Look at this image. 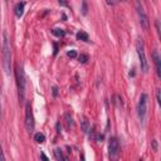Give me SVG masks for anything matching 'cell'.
<instances>
[{"label": "cell", "instance_id": "cell-1", "mask_svg": "<svg viewBox=\"0 0 161 161\" xmlns=\"http://www.w3.org/2000/svg\"><path fill=\"white\" fill-rule=\"evenodd\" d=\"M3 67L6 76L11 73V47H10V39L8 32L3 33Z\"/></svg>", "mask_w": 161, "mask_h": 161}, {"label": "cell", "instance_id": "cell-2", "mask_svg": "<svg viewBox=\"0 0 161 161\" xmlns=\"http://www.w3.org/2000/svg\"><path fill=\"white\" fill-rule=\"evenodd\" d=\"M17 83H18V92H19V102L23 103L25 101V87H26V80L25 74L22 65L17 67Z\"/></svg>", "mask_w": 161, "mask_h": 161}, {"label": "cell", "instance_id": "cell-3", "mask_svg": "<svg viewBox=\"0 0 161 161\" xmlns=\"http://www.w3.org/2000/svg\"><path fill=\"white\" fill-rule=\"evenodd\" d=\"M136 50H137V56H139V61H140V67L141 71L143 73L149 72V62H147L146 54H145V43L141 38H137L136 42Z\"/></svg>", "mask_w": 161, "mask_h": 161}, {"label": "cell", "instance_id": "cell-4", "mask_svg": "<svg viewBox=\"0 0 161 161\" xmlns=\"http://www.w3.org/2000/svg\"><path fill=\"white\" fill-rule=\"evenodd\" d=\"M147 103H149V96L146 93H142L137 103V115L142 125H145L146 116H147Z\"/></svg>", "mask_w": 161, "mask_h": 161}, {"label": "cell", "instance_id": "cell-5", "mask_svg": "<svg viewBox=\"0 0 161 161\" xmlns=\"http://www.w3.org/2000/svg\"><path fill=\"white\" fill-rule=\"evenodd\" d=\"M34 116H33V111H32V106L30 102H26L25 104V128L29 133H32L34 131Z\"/></svg>", "mask_w": 161, "mask_h": 161}, {"label": "cell", "instance_id": "cell-6", "mask_svg": "<svg viewBox=\"0 0 161 161\" xmlns=\"http://www.w3.org/2000/svg\"><path fill=\"white\" fill-rule=\"evenodd\" d=\"M136 9H137V14H139V18H140V24H141V26H142L145 30H147V29H149L150 22H149V18H147V15H146V13H145V10H143V6H142V4H141L140 0H136Z\"/></svg>", "mask_w": 161, "mask_h": 161}, {"label": "cell", "instance_id": "cell-7", "mask_svg": "<svg viewBox=\"0 0 161 161\" xmlns=\"http://www.w3.org/2000/svg\"><path fill=\"white\" fill-rule=\"evenodd\" d=\"M120 155V145L116 137H111L108 140V156L112 160H116Z\"/></svg>", "mask_w": 161, "mask_h": 161}, {"label": "cell", "instance_id": "cell-8", "mask_svg": "<svg viewBox=\"0 0 161 161\" xmlns=\"http://www.w3.org/2000/svg\"><path fill=\"white\" fill-rule=\"evenodd\" d=\"M152 59H154V63H155L156 74H157V77L160 78V77H161V59H160V56H159V52H157V50H154V52H152Z\"/></svg>", "mask_w": 161, "mask_h": 161}, {"label": "cell", "instance_id": "cell-9", "mask_svg": "<svg viewBox=\"0 0 161 161\" xmlns=\"http://www.w3.org/2000/svg\"><path fill=\"white\" fill-rule=\"evenodd\" d=\"M80 127H82V131L84 133H88L89 130H91V122L88 121V118L86 116H82L80 117Z\"/></svg>", "mask_w": 161, "mask_h": 161}, {"label": "cell", "instance_id": "cell-10", "mask_svg": "<svg viewBox=\"0 0 161 161\" xmlns=\"http://www.w3.org/2000/svg\"><path fill=\"white\" fill-rule=\"evenodd\" d=\"M24 6H25V3H24V2H20V3H18V4L15 5L14 11H15V15H17L18 18H22V17H23V14H24Z\"/></svg>", "mask_w": 161, "mask_h": 161}, {"label": "cell", "instance_id": "cell-11", "mask_svg": "<svg viewBox=\"0 0 161 161\" xmlns=\"http://www.w3.org/2000/svg\"><path fill=\"white\" fill-rule=\"evenodd\" d=\"M64 120H65V125H67V128L71 130L74 127V122H73V118L69 113H64Z\"/></svg>", "mask_w": 161, "mask_h": 161}, {"label": "cell", "instance_id": "cell-12", "mask_svg": "<svg viewBox=\"0 0 161 161\" xmlns=\"http://www.w3.org/2000/svg\"><path fill=\"white\" fill-rule=\"evenodd\" d=\"M34 140H35V142H38V143H44V142H45L44 133H42V132L35 133V135H34Z\"/></svg>", "mask_w": 161, "mask_h": 161}, {"label": "cell", "instance_id": "cell-13", "mask_svg": "<svg viewBox=\"0 0 161 161\" xmlns=\"http://www.w3.org/2000/svg\"><path fill=\"white\" fill-rule=\"evenodd\" d=\"M76 37H77L78 40H82V42H88V39H89V37L86 32H78Z\"/></svg>", "mask_w": 161, "mask_h": 161}, {"label": "cell", "instance_id": "cell-14", "mask_svg": "<svg viewBox=\"0 0 161 161\" xmlns=\"http://www.w3.org/2000/svg\"><path fill=\"white\" fill-rule=\"evenodd\" d=\"M54 155H56V159H57V160H59V161H64V160H67V157H64V156H63V154H62V150H61V149H56V150H54Z\"/></svg>", "mask_w": 161, "mask_h": 161}, {"label": "cell", "instance_id": "cell-15", "mask_svg": "<svg viewBox=\"0 0 161 161\" xmlns=\"http://www.w3.org/2000/svg\"><path fill=\"white\" fill-rule=\"evenodd\" d=\"M52 33H53V35H56L58 38H63L65 35V30H63V29H53Z\"/></svg>", "mask_w": 161, "mask_h": 161}, {"label": "cell", "instance_id": "cell-16", "mask_svg": "<svg viewBox=\"0 0 161 161\" xmlns=\"http://www.w3.org/2000/svg\"><path fill=\"white\" fill-rule=\"evenodd\" d=\"M82 14L83 15H87V13H88V6H87V2L86 0H82Z\"/></svg>", "mask_w": 161, "mask_h": 161}, {"label": "cell", "instance_id": "cell-17", "mask_svg": "<svg viewBox=\"0 0 161 161\" xmlns=\"http://www.w3.org/2000/svg\"><path fill=\"white\" fill-rule=\"evenodd\" d=\"M78 61H79L80 63H87V62H88V56H87V54H80V56L78 57Z\"/></svg>", "mask_w": 161, "mask_h": 161}, {"label": "cell", "instance_id": "cell-18", "mask_svg": "<svg viewBox=\"0 0 161 161\" xmlns=\"http://www.w3.org/2000/svg\"><path fill=\"white\" fill-rule=\"evenodd\" d=\"M67 56H68L69 58H76L77 57V52L76 50H68V52H67Z\"/></svg>", "mask_w": 161, "mask_h": 161}, {"label": "cell", "instance_id": "cell-19", "mask_svg": "<svg viewBox=\"0 0 161 161\" xmlns=\"http://www.w3.org/2000/svg\"><path fill=\"white\" fill-rule=\"evenodd\" d=\"M58 3L61 6H69V3H68V0H58Z\"/></svg>", "mask_w": 161, "mask_h": 161}, {"label": "cell", "instance_id": "cell-20", "mask_svg": "<svg viewBox=\"0 0 161 161\" xmlns=\"http://www.w3.org/2000/svg\"><path fill=\"white\" fill-rule=\"evenodd\" d=\"M120 2V0H106V3L108 4V5H111V6H113V5H116L117 3Z\"/></svg>", "mask_w": 161, "mask_h": 161}, {"label": "cell", "instance_id": "cell-21", "mask_svg": "<svg viewBox=\"0 0 161 161\" xmlns=\"http://www.w3.org/2000/svg\"><path fill=\"white\" fill-rule=\"evenodd\" d=\"M152 147H154V150H155V151H157V142H156V140L152 141Z\"/></svg>", "mask_w": 161, "mask_h": 161}, {"label": "cell", "instance_id": "cell-22", "mask_svg": "<svg viewBox=\"0 0 161 161\" xmlns=\"http://www.w3.org/2000/svg\"><path fill=\"white\" fill-rule=\"evenodd\" d=\"M156 98H157V103L160 104L161 101H160V89H157V95H156Z\"/></svg>", "mask_w": 161, "mask_h": 161}, {"label": "cell", "instance_id": "cell-23", "mask_svg": "<svg viewBox=\"0 0 161 161\" xmlns=\"http://www.w3.org/2000/svg\"><path fill=\"white\" fill-rule=\"evenodd\" d=\"M53 95H54V96H57V95H58V88H57V87L53 88Z\"/></svg>", "mask_w": 161, "mask_h": 161}, {"label": "cell", "instance_id": "cell-24", "mask_svg": "<svg viewBox=\"0 0 161 161\" xmlns=\"http://www.w3.org/2000/svg\"><path fill=\"white\" fill-rule=\"evenodd\" d=\"M40 157H42L43 160H45V161H48V157H47V156H45V155H44L43 152H42V154H40Z\"/></svg>", "mask_w": 161, "mask_h": 161}, {"label": "cell", "instance_id": "cell-25", "mask_svg": "<svg viewBox=\"0 0 161 161\" xmlns=\"http://www.w3.org/2000/svg\"><path fill=\"white\" fill-rule=\"evenodd\" d=\"M103 140V135H98L97 136V141H102Z\"/></svg>", "mask_w": 161, "mask_h": 161}, {"label": "cell", "instance_id": "cell-26", "mask_svg": "<svg viewBox=\"0 0 161 161\" xmlns=\"http://www.w3.org/2000/svg\"><path fill=\"white\" fill-rule=\"evenodd\" d=\"M0 113H2V106H0Z\"/></svg>", "mask_w": 161, "mask_h": 161}]
</instances>
